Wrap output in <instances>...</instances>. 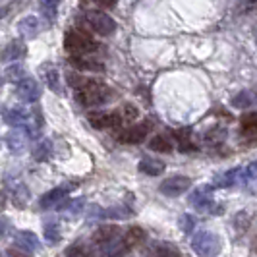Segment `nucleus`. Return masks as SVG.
Instances as JSON below:
<instances>
[{
    "label": "nucleus",
    "mask_w": 257,
    "mask_h": 257,
    "mask_svg": "<svg viewBox=\"0 0 257 257\" xmlns=\"http://www.w3.org/2000/svg\"><path fill=\"white\" fill-rule=\"evenodd\" d=\"M76 91L77 101L83 106H99V104H104L110 99V89L97 79H87L85 77Z\"/></svg>",
    "instance_id": "obj_1"
},
{
    "label": "nucleus",
    "mask_w": 257,
    "mask_h": 257,
    "mask_svg": "<svg viewBox=\"0 0 257 257\" xmlns=\"http://www.w3.org/2000/svg\"><path fill=\"white\" fill-rule=\"evenodd\" d=\"M64 47H66V51L70 52V54H74V56H83V54H89V52H95L99 49V45H97L87 33H83V31H79V29H70V31H66Z\"/></svg>",
    "instance_id": "obj_2"
},
{
    "label": "nucleus",
    "mask_w": 257,
    "mask_h": 257,
    "mask_svg": "<svg viewBox=\"0 0 257 257\" xmlns=\"http://www.w3.org/2000/svg\"><path fill=\"white\" fill-rule=\"evenodd\" d=\"M192 249L199 257H215L220 251L219 236L207 230L197 232L192 238Z\"/></svg>",
    "instance_id": "obj_3"
},
{
    "label": "nucleus",
    "mask_w": 257,
    "mask_h": 257,
    "mask_svg": "<svg viewBox=\"0 0 257 257\" xmlns=\"http://www.w3.org/2000/svg\"><path fill=\"white\" fill-rule=\"evenodd\" d=\"M4 186H6V192L10 195V199H12V203L16 207H20V209H26V205L29 203V197H31V193H29V188H27L24 182L20 180V178H6L4 180Z\"/></svg>",
    "instance_id": "obj_4"
},
{
    "label": "nucleus",
    "mask_w": 257,
    "mask_h": 257,
    "mask_svg": "<svg viewBox=\"0 0 257 257\" xmlns=\"http://www.w3.org/2000/svg\"><path fill=\"white\" fill-rule=\"evenodd\" d=\"M87 20V26L97 33V35H103V37H108L116 31V22L106 16L104 12H87L85 16Z\"/></svg>",
    "instance_id": "obj_5"
},
{
    "label": "nucleus",
    "mask_w": 257,
    "mask_h": 257,
    "mask_svg": "<svg viewBox=\"0 0 257 257\" xmlns=\"http://www.w3.org/2000/svg\"><path fill=\"white\" fill-rule=\"evenodd\" d=\"M16 93H18V99L24 101V103H35L41 97V85L33 77H22L18 83H16Z\"/></svg>",
    "instance_id": "obj_6"
},
{
    "label": "nucleus",
    "mask_w": 257,
    "mask_h": 257,
    "mask_svg": "<svg viewBox=\"0 0 257 257\" xmlns=\"http://www.w3.org/2000/svg\"><path fill=\"white\" fill-rule=\"evenodd\" d=\"M192 186V178L188 176H170L159 186V192L167 197H178L184 192H188Z\"/></svg>",
    "instance_id": "obj_7"
},
{
    "label": "nucleus",
    "mask_w": 257,
    "mask_h": 257,
    "mask_svg": "<svg viewBox=\"0 0 257 257\" xmlns=\"http://www.w3.org/2000/svg\"><path fill=\"white\" fill-rule=\"evenodd\" d=\"M89 124L95 130H106V128H118L122 124L120 110L116 112H89L87 114Z\"/></svg>",
    "instance_id": "obj_8"
},
{
    "label": "nucleus",
    "mask_w": 257,
    "mask_h": 257,
    "mask_svg": "<svg viewBox=\"0 0 257 257\" xmlns=\"http://www.w3.org/2000/svg\"><path fill=\"white\" fill-rule=\"evenodd\" d=\"M213 199H215V188L213 186H199L190 195V205L195 207L197 211H205L207 207L213 205Z\"/></svg>",
    "instance_id": "obj_9"
},
{
    "label": "nucleus",
    "mask_w": 257,
    "mask_h": 257,
    "mask_svg": "<svg viewBox=\"0 0 257 257\" xmlns=\"http://www.w3.org/2000/svg\"><path fill=\"white\" fill-rule=\"evenodd\" d=\"M149 128H151V124H149V122H142V124L130 126L128 130H124V132L118 136V140H120V142H124V143H142L143 140L147 138Z\"/></svg>",
    "instance_id": "obj_10"
},
{
    "label": "nucleus",
    "mask_w": 257,
    "mask_h": 257,
    "mask_svg": "<svg viewBox=\"0 0 257 257\" xmlns=\"http://www.w3.org/2000/svg\"><path fill=\"white\" fill-rule=\"evenodd\" d=\"M14 245H16L18 249H22L24 253H33L39 247V238L33 232L20 230V232H16V236H14Z\"/></svg>",
    "instance_id": "obj_11"
},
{
    "label": "nucleus",
    "mask_w": 257,
    "mask_h": 257,
    "mask_svg": "<svg viewBox=\"0 0 257 257\" xmlns=\"http://www.w3.org/2000/svg\"><path fill=\"white\" fill-rule=\"evenodd\" d=\"M27 52V47L22 43V41H12V43H8L2 52H0V60L2 62H16V60H20V58H24Z\"/></svg>",
    "instance_id": "obj_12"
},
{
    "label": "nucleus",
    "mask_w": 257,
    "mask_h": 257,
    "mask_svg": "<svg viewBox=\"0 0 257 257\" xmlns=\"http://www.w3.org/2000/svg\"><path fill=\"white\" fill-rule=\"evenodd\" d=\"M72 190V186H60V188H54L51 192H47L43 197H41V201H39V207L41 209H51V207H56L62 199H64L66 195L70 193Z\"/></svg>",
    "instance_id": "obj_13"
},
{
    "label": "nucleus",
    "mask_w": 257,
    "mask_h": 257,
    "mask_svg": "<svg viewBox=\"0 0 257 257\" xmlns=\"http://www.w3.org/2000/svg\"><path fill=\"white\" fill-rule=\"evenodd\" d=\"M18 31L20 35L26 39H35L41 31V24H39L37 16H26L24 20L18 22Z\"/></svg>",
    "instance_id": "obj_14"
},
{
    "label": "nucleus",
    "mask_w": 257,
    "mask_h": 257,
    "mask_svg": "<svg viewBox=\"0 0 257 257\" xmlns=\"http://www.w3.org/2000/svg\"><path fill=\"white\" fill-rule=\"evenodd\" d=\"M128 253V245L122 242V238H114L110 242L101 244V257H124Z\"/></svg>",
    "instance_id": "obj_15"
},
{
    "label": "nucleus",
    "mask_w": 257,
    "mask_h": 257,
    "mask_svg": "<svg viewBox=\"0 0 257 257\" xmlns=\"http://www.w3.org/2000/svg\"><path fill=\"white\" fill-rule=\"evenodd\" d=\"M240 174H242V168H230V170L222 172V174H219V176H215L213 188H222V190L232 188V186L238 182V178H242Z\"/></svg>",
    "instance_id": "obj_16"
},
{
    "label": "nucleus",
    "mask_w": 257,
    "mask_h": 257,
    "mask_svg": "<svg viewBox=\"0 0 257 257\" xmlns=\"http://www.w3.org/2000/svg\"><path fill=\"white\" fill-rule=\"evenodd\" d=\"M140 172L142 174H147V176H159V174H163L165 172V168L167 165L163 163V161H159V159H151V157H145L140 161Z\"/></svg>",
    "instance_id": "obj_17"
},
{
    "label": "nucleus",
    "mask_w": 257,
    "mask_h": 257,
    "mask_svg": "<svg viewBox=\"0 0 257 257\" xmlns=\"http://www.w3.org/2000/svg\"><path fill=\"white\" fill-rule=\"evenodd\" d=\"M118 234H120V228L116 226V224H103V226H99L95 234H93V242L95 244H104V242H110V240H114L118 238Z\"/></svg>",
    "instance_id": "obj_18"
},
{
    "label": "nucleus",
    "mask_w": 257,
    "mask_h": 257,
    "mask_svg": "<svg viewBox=\"0 0 257 257\" xmlns=\"http://www.w3.org/2000/svg\"><path fill=\"white\" fill-rule=\"evenodd\" d=\"M27 118H29V110H27V108H10V110H6V114H4L6 124H10L14 128H24Z\"/></svg>",
    "instance_id": "obj_19"
},
{
    "label": "nucleus",
    "mask_w": 257,
    "mask_h": 257,
    "mask_svg": "<svg viewBox=\"0 0 257 257\" xmlns=\"http://www.w3.org/2000/svg\"><path fill=\"white\" fill-rule=\"evenodd\" d=\"M27 136L26 132H20V130H12L8 136H6V143H8V149L12 153H22L26 149Z\"/></svg>",
    "instance_id": "obj_20"
},
{
    "label": "nucleus",
    "mask_w": 257,
    "mask_h": 257,
    "mask_svg": "<svg viewBox=\"0 0 257 257\" xmlns=\"http://www.w3.org/2000/svg\"><path fill=\"white\" fill-rule=\"evenodd\" d=\"M31 155H33V159H35V161H39V163L49 161V159L52 157L51 140H41V142L35 143V145H33V151H31Z\"/></svg>",
    "instance_id": "obj_21"
},
{
    "label": "nucleus",
    "mask_w": 257,
    "mask_h": 257,
    "mask_svg": "<svg viewBox=\"0 0 257 257\" xmlns=\"http://www.w3.org/2000/svg\"><path fill=\"white\" fill-rule=\"evenodd\" d=\"M58 4H60V0H39L41 14L49 24H54V20L58 16Z\"/></svg>",
    "instance_id": "obj_22"
},
{
    "label": "nucleus",
    "mask_w": 257,
    "mask_h": 257,
    "mask_svg": "<svg viewBox=\"0 0 257 257\" xmlns=\"http://www.w3.org/2000/svg\"><path fill=\"white\" fill-rule=\"evenodd\" d=\"M70 64L77 68V70H83V72H103L104 66L95 62V60H87L83 56H72L70 58Z\"/></svg>",
    "instance_id": "obj_23"
},
{
    "label": "nucleus",
    "mask_w": 257,
    "mask_h": 257,
    "mask_svg": "<svg viewBox=\"0 0 257 257\" xmlns=\"http://www.w3.org/2000/svg\"><path fill=\"white\" fill-rule=\"evenodd\" d=\"M41 72H43V77H45L49 89H52L54 93H60V76H58V70L54 66L47 64L45 68H41Z\"/></svg>",
    "instance_id": "obj_24"
},
{
    "label": "nucleus",
    "mask_w": 257,
    "mask_h": 257,
    "mask_svg": "<svg viewBox=\"0 0 257 257\" xmlns=\"http://www.w3.org/2000/svg\"><path fill=\"white\" fill-rule=\"evenodd\" d=\"M143 238H145V232H143L140 226H132V228H128V232L124 234L122 242L128 245V249H130V247H134V245L142 244Z\"/></svg>",
    "instance_id": "obj_25"
},
{
    "label": "nucleus",
    "mask_w": 257,
    "mask_h": 257,
    "mask_svg": "<svg viewBox=\"0 0 257 257\" xmlns=\"http://www.w3.org/2000/svg\"><path fill=\"white\" fill-rule=\"evenodd\" d=\"M149 147L153 151H159V153H170L172 151V143L167 136H155L153 140L149 142Z\"/></svg>",
    "instance_id": "obj_26"
},
{
    "label": "nucleus",
    "mask_w": 257,
    "mask_h": 257,
    "mask_svg": "<svg viewBox=\"0 0 257 257\" xmlns=\"http://www.w3.org/2000/svg\"><path fill=\"white\" fill-rule=\"evenodd\" d=\"M43 232H45V238H47L49 244H56V242L60 240V236H62L58 222H47L45 228H43Z\"/></svg>",
    "instance_id": "obj_27"
},
{
    "label": "nucleus",
    "mask_w": 257,
    "mask_h": 257,
    "mask_svg": "<svg viewBox=\"0 0 257 257\" xmlns=\"http://www.w3.org/2000/svg\"><path fill=\"white\" fill-rule=\"evenodd\" d=\"M251 104H253V95L249 91H242L232 99V106H236V108H247Z\"/></svg>",
    "instance_id": "obj_28"
},
{
    "label": "nucleus",
    "mask_w": 257,
    "mask_h": 257,
    "mask_svg": "<svg viewBox=\"0 0 257 257\" xmlns=\"http://www.w3.org/2000/svg\"><path fill=\"white\" fill-rule=\"evenodd\" d=\"M257 130V114L255 112H247L244 114L242 118V132L244 134H249V136H253Z\"/></svg>",
    "instance_id": "obj_29"
},
{
    "label": "nucleus",
    "mask_w": 257,
    "mask_h": 257,
    "mask_svg": "<svg viewBox=\"0 0 257 257\" xmlns=\"http://www.w3.org/2000/svg\"><path fill=\"white\" fill-rule=\"evenodd\" d=\"M6 77H8L10 81H14V83H18L22 77H26V70H24V66L12 64L8 70H6Z\"/></svg>",
    "instance_id": "obj_30"
},
{
    "label": "nucleus",
    "mask_w": 257,
    "mask_h": 257,
    "mask_svg": "<svg viewBox=\"0 0 257 257\" xmlns=\"http://www.w3.org/2000/svg\"><path fill=\"white\" fill-rule=\"evenodd\" d=\"M66 257H93V253H91L85 245L77 244V245H70L66 249Z\"/></svg>",
    "instance_id": "obj_31"
},
{
    "label": "nucleus",
    "mask_w": 257,
    "mask_h": 257,
    "mask_svg": "<svg viewBox=\"0 0 257 257\" xmlns=\"http://www.w3.org/2000/svg\"><path fill=\"white\" fill-rule=\"evenodd\" d=\"M120 116H122V122H132L138 118V108L132 106V104H126L122 110H120Z\"/></svg>",
    "instance_id": "obj_32"
},
{
    "label": "nucleus",
    "mask_w": 257,
    "mask_h": 257,
    "mask_svg": "<svg viewBox=\"0 0 257 257\" xmlns=\"http://www.w3.org/2000/svg\"><path fill=\"white\" fill-rule=\"evenodd\" d=\"M155 257H180V255H178V249L174 245H161L157 249Z\"/></svg>",
    "instance_id": "obj_33"
},
{
    "label": "nucleus",
    "mask_w": 257,
    "mask_h": 257,
    "mask_svg": "<svg viewBox=\"0 0 257 257\" xmlns=\"http://www.w3.org/2000/svg\"><path fill=\"white\" fill-rule=\"evenodd\" d=\"M180 226H182V230L184 232H192L193 230V217L192 215H182Z\"/></svg>",
    "instance_id": "obj_34"
},
{
    "label": "nucleus",
    "mask_w": 257,
    "mask_h": 257,
    "mask_svg": "<svg viewBox=\"0 0 257 257\" xmlns=\"http://www.w3.org/2000/svg\"><path fill=\"white\" fill-rule=\"evenodd\" d=\"M10 232V220L6 217H0V238H4Z\"/></svg>",
    "instance_id": "obj_35"
},
{
    "label": "nucleus",
    "mask_w": 257,
    "mask_h": 257,
    "mask_svg": "<svg viewBox=\"0 0 257 257\" xmlns=\"http://www.w3.org/2000/svg\"><path fill=\"white\" fill-rule=\"evenodd\" d=\"M99 6H103V8H114L116 6V0H95Z\"/></svg>",
    "instance_id": "obj_36"
},
{
    "label": "nucleus",
    "mask_w": 257,
    "mask_h": 257,
    "mask_svg": "<svg viewBox=\"0 0 257 257\" xmlns=\"http://www.w3.org/2000/svg\"><path fill=\"white\" fill-rule=\"evenodd\" d=\"M4 203H6V195H4V193H0V209L4 207Z\"/></svg>",
    "instance_id": "obj_37"
},
{
    "label": "nucleus",
    "mask_w": 257,
    "mask_h": 257,
    "mask_svg": "<svg viewBox=\"0 0 257 257\" xmlns=\"http://www.w3.org/2000/svg\"><path fill=\"white\" fill-rule=\"evenodd\" d=\"M0 85H2V74H0Z\"/></svg>",
    "instance_id": "obj_38"
}]
</instances>
